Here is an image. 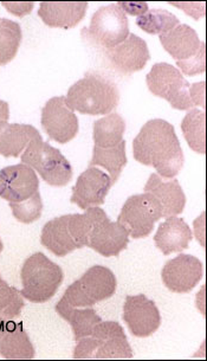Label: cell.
<instances>
[{
    "label": "cell",
    "instance_id": "cell-13",
    "mask_svg": "<svg viewBox=\"0 0 207 361\" xmlns=\"http://www.w3.org/2000/svg\"><path fill=\"white\" fill-rule=\"evenodd\" d=\"M39 180L34 169L18 164L0 170V198L8 203H22L36 195Z\"/></svg>",
    "mask_w": 207,
    "mask_h": 361
},
{
    "label": "cell",
    "instance_id": "cell-31",
    "mask_svg": "<svg viewBox=\"0 0 207 361\" xmlns=\"http://www.w3.org/2000/svg\"><path fill=\"white\" fill-rule=\"evenodd\" d=\"M8 205L11 207L13 217L24 224H30L39 219L43 211V202L39 192L22 203H8Z\"/></svg>",
    "mask_w": 207,
    "mask_h": 361
},
{
    "label": "cell",
    "instance_id": "cell-20",
    "mask_svg": "<svg viewBox=\"0 0 207 361\" xmlns=\"http://www.w3.org/2000/svg\"><path fill=\"white\" fill-rule=\"evenodd\" d=\"M192 240V231L189 224L182 218L167 217L166 221L159 225L154 236L158 249L163 255L182 252L189 247Z\"/></svg>",
    "mask_w": 207,
    "mask_h": 361
},
{
    "label": "cell",
    "instance_id": "cell-11",
    "mask_svg": "<svg viewBox=\"0 0 207 361\" xmlns=\"http://www.w3.org/2000/svg\"><path fill=\"white\" fill-rule=\"evenodd\" d=\"M42 126L51 140L68 144L78 133V118L67 104L65 96H56L42 109Z\"/></svg>",
    "mask_w": 207,
    "mask_h": 361
},
{
    "label": "cell",
    "instance_id": "cell-17",
    "mask_svg": "<svg viewBox=\"0 0 207 361\" xmlns=\"http://www.w3.org/2000/svg\"><path fill=\"white\" fill-rule=\"evenodd\" d=\"M130 244V233L118 221L109 218L100 221L89 236L88 247L104 257H115Z\"/></svg>",
    "mask_w": 207,
    "mask_h": 361
},
{
    "label": "cell",
    "instance_id": "cell-22",
    "mask_svg": "<svg viewBox=\"0 0 207 361\" xmlns=\"http://www.w3.org/2000/svg\"><path fill=\"white\" fill-rule=\"evenodd\" d=\"M39 135L34 126L0 122V155L17 158L25 151L31 140Z\"/></svg>",
    "mask_w": 207,
    "mask_h": 361
},
{
    "label": "cell",
    "instance_id": "cell-39",
    "mask_svg": "<svg viewBox=\"0 0 207 361\" xmlns=\"http://www.w3.org/2000/svg\"><path fill=\"white\" fill-rule=\"evenodd\" d=\"M0 20H1V19H0Z\"/></svg>",
    "mask_w": 207,
    "mask_h": 361
},
{
    "label": "cell",
    "instance_id": "cell-10",
    "mask_svg": "<svg viewBox=\"0 0 207 361\" xmlns=\"http://www.w3.org/2000/svg\"><path fill=\"white\" fill-rule=\"evenodd\" d=\"M163 218V211L156 198L147 192L134 195L126 200L118 221L134 240L144 238L152 233L154 224Z\"/></svg>",
    "mask_w": 207,
    "mask_h": 361
},
{
    "label": "cell",
    "instance_id": "cell-34",
    "mask_svg": "<svg viewBox=\"0 0 207 361\" xmlns=\"http://www.w3.org/2000/svg\"><path fill=\"white\" fill-rule=\"evenodd\" d=\"M172 5L174 6H177V8H182L184 11L187 13V15L193 16L194 18L198 19L200 17H203L205 15V3H180V4H174L172 3Z\"/></svg>",
    "mask_w": 207,
    "mask_h": 361
},
{
    "label": "cell",
    "instance_id": "cell-16",
    "mask_svg": "<svg viewBox=\"0 0 207 361\" xmlns=\"http://www.w3.org/2000/svg\"><path fill=\"white\" fill-rule=\"evenodd\" d=\"M104 56L113 69L123 75H132L144 69L151 59L147 43L134 34H130L121 44L104 50Z\"/></svg>",
    "mask_w": 207,
    "mask_h": 361
},
{
    "label": "cell",
    "instance_id": "cell-29",
    "mask_svg": "<svg viewBox=\"0 0 207 361\" xmlns=\"http://www.w3.org/2000/svg\"><path fill=\"white\" fill-rule=\"evenodd\" d=\"M137 24L147 34L159 35L160 36V35L166 34L170 30H173L180 23L173 13H170L166 10L153 8L144 15L139 16Z\"/></svg>",
    "mask_w": 207,
    "mask_h": 361
},
{
    "label": "cell",
    "instance_id": "cell-30",
    "mask_svg": "<svg viewBox=\"0 0 207 361\" xmlns=\"http://www.w3.org/2000/svg\"><path fill=\"white\" fill-rule=\"evenodd\" d=\"M24 306L25 302L20 291L10 287L0 276V319L12 320L19 317Z\"/></svg>",
    "mask_w": 207,
    "mask_h": 361
},
{
    "label": "cell",
    "instance_id": "cell-25",
    "mask_svg": "<svg viewBox=\"0 0 207 361\" xmlns=\"http://www.w3.org/2000/svg\"><path fill=\"white\" fill-rule=\"evenodd\" d=\"M126 121L118 113H111L94 123L93 139L95 146L111 148L123 141Z\"/></svg>",
    "mask_w": 207,
    "mask_h": 361
},
{
    "label": "cell",
    "instance_id": "cell-32",
    "mask_svg": "<svg viewBox=\"0 0 207 361\" xmlns=\"http://www.w3.org/2000/svg\"><path fill=\"white\" fill-rule=\"evenodd\" d=\"M3 6L13 15L23 17L32 11L34 4V3H3Z\"/></svg>",
    "mask_w": 207,
    "mask_h": 361
},
{
    "label": "cell",
    "instance_id": "cell-12",
    "mask_svg": "<svg viewBox=\"0 0 207 361\" xmlns=\"http://www.w3.org/2000/svg\"><path fill=\"white\" fill-rule=\"evenodd\" d=\"M123 317L130 333L137 338L153 336L161 326L159 308L144 294L127 296Z\"/></svg>",
    "mask_w": 207,
    "mask_h": 361
},
{
    "label": "cell",
    "instance_id": "cell-4",
    "mask_svg": "<svg viewBox=\"0 0 207 361\" xmlns=\"http://www.w3.org/2000/svg\"><path fill=\"white\" fill-rule=\"evenodd\" d=\"M20 279L23 298L30 302L44 303L55 296L63 282L64 273L44 254L36 252L24 262Z\"/></svg>",
    "mask_w": 207,
    "mask_h": 361
},
{
    "label": "cell",
    "instance_id": "cell-15",
    "mask_svg": "<svg viewBox=\"0 0 207 361\" xmlns=\"http://www.w3.org/2000/svg\"><path fill=\"white\" fill-rule=\"evenodd\" d=\"M111 177L97 167H89L78 177L73 188L70 202L82 210L89 207H100L106 202L108 192L111 191Z\"/></svg>",
    "mask_w": 207,
    "mask_h": 361
},
{
    "label": "cell",
    "instance_id": "cell-26",
    "mask_svg": "<svg viewBox=\"0 0 207 361\" xmlns=\"http://www.w3.org/2000/svg\"><path fill=\"white\" fill-rule=\"evenodd\" d=\"M127 165L126 141L111 148H101L94 146L93 158L89 162V167L101 166L109 172L111 184L114 185L123 173V167Z\"/></svg>",
    "mask_w": 207,
    "mask_h": 361
},
{
    "label": "cell",
    "instance_id": "cell-14",
    "mask_svg": "<svg viewBox=\"0 0 207 361\" xmlns=\"http://www.w3.org/2000/svg\"><path fill=\"white\" fill-rule=\"evenodd\" d=\"M163 282L173 293H189L203 277V264L192 255L180 254L163 266Z\"/></svg>",
    "mask_w": 207,
    "mask_h": 361
},
{
    "label": "cell",
    "instance_id": "cell-1",
    "mask_svg": "<svg viewBox=\"0 0 207 361\" xmlns=\"http://www.w3.org/2000/svg\"><path fill=\"white\" fill-rule=\"evenodd\" d=\"M133 153L137 161L154 167L166 179L180 173L185 162L173 125L161 118L149 120L141 128L133 141Z\"/></svg>",
    "mask_w": 207,
    "mask_h": 361
},
{
    "label": "cell",
    "instance_id": "cell-35",
    "mask_svg": "<svg viewBox=\"0 0 207 361\" xmlns=\"http://www.w3.org/2000/svg\"><path fill=\"white\" fill-rule=\"evenodd\" d=\"M118 6L123 8L125 13L132 16H142L148 11V5L146 3H118Z\"/></svg>",
    "mask_w": 207,
    "mask_h": 361
},
{
    "label": "cell",
    "instance_id": "cell-7",
    "mask_svg": "<svg viewBox=\"0 0 207 361\" xmlns=\"http://www.w3.org/2000/svg\"><path fill=\"white\" fill-rule=\"evenodd\" d=\"M23 164L37 171L42 179L51 186L62 188L73 179V167L59 149L44 142L41 135L34 137L23 152Z\"/></svg>",
    "mask_w": 207,
    "mask_h": 361
},
{
    "label": "cell",
    "instance_id": "cell-8",
    "mask_svg": "<svg viewBox=\"0 0 207 361\" xmlns=\"http://www.w3.org/2000/svg\"><path fill=\"white\" fill-rule=\"evenodd\" d=\"M148 89L170 102L177 111H189L193 106L191 85L177 68L168 63H156L148 73Z\"/></svg>",
    "mask_w": 207,
    "mask_h": 361
},
{
    "label": "cell",
    "instance_id": "cell-28",
    "mask_svg": "<svg viewBox=\"0 0 207 361\" xmlns=\"http://www.w3.org/2000/svg\"><path fill=\"white\" fill-rule=\"evenodd\" d=\"M22 42V27L18 23L3 18L0 20V66L15 59Z\"/></svg>",
    "mask_w": 207,
    "mask_h": 361
},
{
    "label": "cell",
    "instance_id": "cell-38",
    "mask_svg": "<svg viewBox=\"0 0 207 361\" xmlns=\"http://www.w3.org/2000/svg\"><path fill=\"white\" fill-rule=\"evenodd\" d=\"M3 249H4V245H3V242H1V240H0V252L3 251Z\"/></svg>",
    "mask_w": 207,
    "mask_h": 361
},
{
    "label": "cell",
    "instance_id": "cell-18",
    "mask_svg": "<svg viewBox=\"0 0 207 361\" xmlns=\"http://www.w3.org/2000/svg\"><path fill=\"white\" fill-rule=\"evenodd\" d=\"M144 191L152 195L159 203L163 218L177 216L185 209L186 195L177 179L165 183L159 174L152 173Z\"/></svg>",
    "mask_w": 207,
    "mask_h": 361
},
{
    "label": "cell",
    "instance_id": "cell-3",
    "mask_svg": "<svg viewBox=\"0 0 207 361\" xmlns=\"http://www.w3.org/2000/svg\"><path fill=\"white\" fill-rule=\"evenodd\" d=\"M74 359H132L133 348L121 324L115 321H101L94 328L93 334L78 340Z\"/></svg>",
    "mask_w": 207,
    "mask_h": 361
},
{
    "label": "cell",
    "instance_id": "cell-36",
    "mask_svg": "<svg viewBox=\"0 0 207 361\" xmlns=\"http://www.w3.org/2000/svg\"><path fill=\"white\" fill-rule=\"evenodd\" d=\"M10 118V108L8 102L0 100V122L8 121Z\"/></svg>",
    "mask_w": 207,
    "mask_h": 361
},
{
    "label": "cell",
    "instance_id": "cell-23",
    "mask_svg": "<svg viewBox=\"0 0 207 361\" xmlns=\"http://www.w3.org/2000/svg\"><path fill=\"white\" fill-rule=\"evenodd\" d=\"M41 244L57 257H64L77 249L69 230L67 214L45 223L42 230Z\"/></svg>",
    "mask_w": 207,
    "mask_h": 361
},
{
    "label": "cell",
    "instance_id": "cell-21",
    "mask_svg": "<svg viewBox=\"0 0 207 361\" xmlns=\"http://www.w3.org/2000/svg\"><path fill=\"white\" fill-rule=\"evenodd\" d=\"M0 354L8 360L34 359L36 350L20 322L5 320L4 332L0 340Z\"/></svg>",
    "mask_w": 207,
    "mask_h": 361
},
{
    "label": "cell",
    "instance_id": "cell-6",
    "mask_svg": "<svg viewBox=\"0 0 207 361\" xmlns=\"http://www.w3.org/2000/svg\"><path fill=\"white\" fill-rule=\"evenodd\" d=\"M160 42L177 61L182 74L193 76L205 71V43L191 26L179 24L166 34L160 35Z\"/></svg>",
    "mask_w": 207,
    "mask_h": 361
},
{
    "label": "cell",
    "instance_id": "cell-24",
    "mask_svg": "<svg viewBox=\"0 0 207 361\" xmlns=\"http://www.w3.org/2000/svg\"><path fill=\"white\" fill-rule=\"evenodd\" d=\"M55 310L59 314V317H63L64 320L70 324L76 343L82 338L92 336L95 326L102 321L92 307L80 310V308L69 306L68 303L59 300Z\"/></svg>",
    "mask_w": 207,
    "mask_h": 361
},
{
    "label": "cell",
    "instance_id": "cell-33",
    "mask_svg": "<svg viewBox=\"0 0 207 361\" xmlns=\"http://www.w3.org/2000/svg\"><path fill=\"white\" fill-rule=\"evenodd\" d=\"M191 99L193 106H200L205 109V82L191 85Z\"/></svg>",
    "mask_w": 207,
    "mask_h": 361
},
{
    "label": "cell",
    "instance_id": "cell-19",
    "mask_svg": "<svg viewBox=\"0 0 207 361\" xmlns=\"http://www.w3.org/2000/svg\"><path fill=\"white\" fill-rule=\"evenodd\" d=\"M87 8V1H43L38 16L50 27L73 29L84 18Z\"/></svg>",
    "mask_w": 207,
    "mask_h": 361
},
{
    "label": "cell",
    "instance_id": "cell-9",
    "mask_svg": "<svg viewBox=\"0 0 207 361\" xmlns=\"http://www.w3.org/2000/svg\"><path fill=\"white\" fill-rule=\"evenodd\" d=\"M82 36L104 50L114 48L130 36L127 15L118 4L102 6L94 13L88 29L82 30Z\"/></svg>",
    "mask_w": 207,
    "mask_h": 361
},
{
    "label": "cell",
    "instance_id": "cell-5",
    "mask_svg": "<svg viewBox=\"0 0 207 361\" xmlns=\"http://www.w3.org/2000/svg\"><path fill=\"white\" fill-rule=\"evenodd\" d=\"M118 281L114 273L104 266L90 267L64 291L62 301L75 308H88L114 296Z\"/></svg>",
    "mask_w": 207,
    "mask_h": 361
},
{
    "label": "cell",
    "instance_id": "cell-37",
    "mask_svg": "<svg viewBox=\"0 0 207 361\" xmlns=\"http://www.w3.org/2000/svg\"><path fill=\"white\" fill-rule=\"evenodd\" d=\"M5 320L4 319H0V340H1V336L4 332Z\"/></svg>",
    "mask_w": 207,
    "mask_h": 361
},
{
    "label": "cell",
    "instance_id": "cell-27",
    "mask_svg": "<svg viewBox=\"0 0 207 361\" xmlns=\"http://www.w3.org/2000/svg\"><path fill=\"white\" fill-rule=\"evenodd\" d=\"M206 115L205 111L192 109L186 114L182 122V130L192 151L205 154L206 152Z\"/></svg>",
    "mask_w": 207,
    "mask_h": 361
},
{
    "label": "cell",
    "instance_id": "cell-2",
    "mask_svg": "<svg viewBox=\"0 0 207 361\" xmlns=\"http://www.w3.org/2000/svg\"><path fill=\"white\" fill-rule=\"evenodd\" d=\"M65 101L73 111L81 114L107 115L118 107L120 92L111 78L97 71H88L71 85Z\"/></svg>",
    "mask_w": 207,
    "mask_h": 361
}]
</instances>
